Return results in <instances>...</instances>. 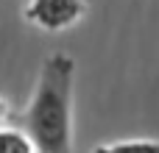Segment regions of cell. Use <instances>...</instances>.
I'll list each match as a JSON object with an SVG mask.
<instances>
[{
	"mask_svg": "<svg viewBox=\"0 0 159 153\" xmlns=\"http://www.w3.org/2000/svg\"><path fill=\"white\" fill-rule=\"evenodd\" d=\"M73 56L50 53L42 61L31 103L22 114L25 134L36 153H73Z\"/></svg>",
	"mask_w": 159,
	"mask_h": 153,
	"instance_id": "cell-1",
	"label": "cell"
},
{
	"mask_svg": "<svg viewBox=\"0 0 159 153\" xmlns=\"http://www.w3.org/2000/svg\"><path fill=\"white\" fill-rule=\"evenodd\" d=\"M87 14L84 0H28L25 20L42 31H64L73 28Z\"/></svg>",
	"mask_w": 159,
	"mask_h": 153,
	"instance_id": "cell-2",
	"label": "cell"
},
{
	"mask_svg": "<svg viewBox=\"0 0 159 153\" xmlns=\"http://www.w3.org/2000/svg\"><path fill=\"white\" fill-rule=\"evenodd\" d=\"M0 153H36V148L25 131L0 125Z\"/></svg>",
	"mask_w": 159,
	"mask_h": 153,
	"instance_id": "cell-3",
	"label": "cell"
},
{
	"mask_svg": "<svg viewBox=\"0 0 159 153\" xmlns=\"http://www.w3.org/2000/svg\"><path fill=\"white\" fill-rule=\"evenodd\" d=\"M92 153H159V142L157 139H123V142L98 145Z\"/></svg>",
	"mask_w": 159,
	"mask_h": 153,
	"instance_id": "cell-4",
	"label": "cell"
},
{
	"mask_svg": "<svg viewBox=\"0 0 159 153\" xmlns=\"http://www.w3.org/2000/svg\"><path fill=\"white\" fill-rule=\"evenodd\" d=\"M6 120H8V103L0 98V125H6Z\"/></svg>",
	"mask_w": 159,
	"mask_h": 153,
	"instance_id": "cell-5",
	"label": "cell"
}]
</instances>
